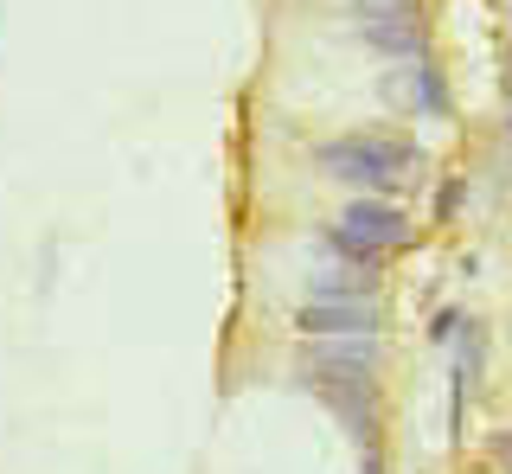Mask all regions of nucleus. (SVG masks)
Segmentation results:
<instances>
[{"instance_id": "2", "label": "nucleus", "mask_w": 512, "mask_h": 474, "mask_svg": "<svg viewBox=\"0 0 512 474\" xmlns=\"http://www.w3.org/2000/svg\"><path fill=\"white\" fill-rule=\"evenodd\" d=\"M397 244H410V218L384 199H359L333 218V250H340L346 263H359V270H378Z\"/></svg>"}, {"instance_id": "5", "label": "nucleus", "mask_w": 512, "mask_h": 474, "mask_svg": "<svg viewBox=\"0 0 512 474\" xmlns=\"http://www.w3.org/2000/svg\"><path fill=\"white\" fill-rule=\"evenodd\" d=\"M359 7H378V0H352V13H359Z\"/></svg>"}, {"instance_id": "4", "label": "nucleus", "mask_w": 512, "mask_h": 474, "mask_svg": "<svg viewBox=\"0 0 512 474\" xmlns=\"http://www.w3.org/2000/svg\"><path fill=\"white\" fill-rule=\"evenodd\" d=\"M359 33L378 45V52H423V39H416V7L410 0H378V7H359Z\"/></svg>"}, {"instance_id": "1", "label": "nucleus", "mask_w": 512, "mask_h": 474, "mask_svg": "<svg viewBox=\"0 0 512 474\" xmlns=\"http://www.w3.org/2000/svg\"><path fill=\"white\" fill-rule=\"evenodd\" d=\"M320 167L346 186H365V193H397L410 180L416 154L404 141H384V135H346V141H327L320 148Z\"/></svg>"}, {"instance_id": "3", "label": "nucleus", "mask_w": 512, "mask_h": 474, "mask_svg": "<svg viewBox=\"0 0 512 474\" xmlns=\"http://www.w3.org/2000/svg\"><path fill=\"white\" fill-rule=\"evenodd\" d=\"M301 334H314V340L378 334V302H372V295H333V302H308V308H301Z\"/></svg>"}]
</instances>
